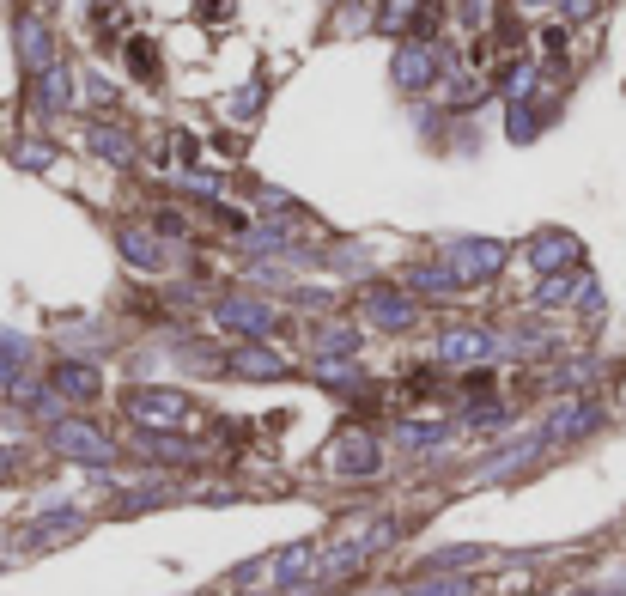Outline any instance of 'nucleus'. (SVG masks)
Segmentation results:
<instances>
[{
	"instance_id": "obj_1",
	"label": "nucleus",
	"mask_w": 626,
	"mask_h": 596,
	"mask_svg": "<svg viewBox=\"0 0 626 596\" xmlns=\"http://www.w3.org/2000/svg\"><path fill=\"white\" fill-rule=\"evenodd\" d=\"M122 408H128V420H140L146 432H165V426H183V420H189V402H183L177 390H128Z\"/></svg>"
},
{
	"instance_id": "obj_2",
	"label": "nucleus",
	"mask_w": 626,
	"mask_h": 596,
	"mask_svg": "<svg viewBox=\"0 0 626 596\" xmlns=\"http://www.w3.org/2000/svg\"><path fill=\"white\" fill-rule=\"evenodd\" d=\"M323 463L341 481H365V475H377V444H371V432H347V438H335L323 451Z\"/></svg>"
},
{
	"instance_id": "obj_3",
	"label": "nucleus",
	"mask_w": 626,
	"mask_h": 596,
	"mask_svg": "<svg viewBox=\"0 0 626 596\" xmlns=\"http://www.w3.org/2000/svg\"><path fill=\"white\" fill-rule=\"evenodd\" d=\"M55 451H61V457H86V463H110L116 444L98 438L86 420H61V426H55Z\"/></svg>"
},
{
	"instance_id": "obj_4",
	"label": "nucleus",
	"mask_w": 626,
	"mask_h": 596,
	"mask_svg": "<svg viewBox=\"0 0 626 596\" xmlns=\"http://www.w3.org/2000/svg\"><path fill=\"white\" fill-rule=\"evenodd\" d=\"M450 262H456V274H462V280H487V274H499L505 250H499V244H487V238H475V244H456V250H450Z\"/></svg>"
},
{
	"instance_id": "obj_5",
	"label": "nucleus",
	"mask_w": 626,
	"mask_h": 596,
	"mask_svg": "<svg viewBox=\"0 0 626 596\" xmlns=\"http://www.w3.org/2000/svg\"><path fill=\"white\" fill-rule=\"evenodd\" d=\"M219 323L244 329V335H274V311H268V305H250V298H225V305H219Z\"/></svg>"
},
{
	"instance_id": "obj_6",
	"label": "nucleus",
	"mask_w": 626,
	"mask_h": 596,
	"mask_svg": "<svg viewBox=\"0 0 626 596\" xmlns=\"http://www.w3.org/2000/svg\"><path fill=\"white\" fill-rule=\"evenodd\" d=\"M493 347H499V341H493L487 329H450V335L438 341V353H444V359H487Z\"/></svg>"
},
{
	"instance_id": "obj_7",
	"label": "nucleus",
	"mask_w": 626,
	"mask_h": 596,
	"mask_svg": "<svg viewBox=\"0 0 626 596\" xmlns=\"http://www.w3.org/2000/svg\"><path fill=\"white\" fill-rule=\"evenodd\" d=\"M55 390L73 396V402H92L104 384H98V371H92V365H73V359H67V365H55Z\"/></svg>"
},
{
	"instance_id": "obj_8",
	"label": "nucleus",
	"mask_w": 626,
	"mask_h": 596,
	"mask_svg": "<svg viewBox=\"0 0 626 596\" xmlns=\"http://www.w3.org/2000/svg\"><path fill=\"white\" fill-rule=\"evenodd\" d=\"M225 365H231V371H250V378H286V359L268 353V347H238Z\"/></svg>"
},
{
	"instance_id": "obj_9",
	"label": "nucleus",
	"mask_w": 626,
	"mask_h": 596,
	"mask_svg": "<svg viewBox=\"0 0 626 596\" xmlns=\"http://www.w3.org/2000/svg\"><path fill=\"white\" fill-rule=\"evenodd\" d=\"M426 80H432V49H426V43H408V49L396 55V86L414 92V86H426Z\"/></svg>"
},
{
	"instance_id": "obj_10",
	"label": "nucleus",
	"mask_w": 626,
	"mask_h": 596,
	"mask_svg": "<svg viewBox=\"0 0 626 596\" xmlns=\"http://www.w3.org/2000/svg\"><path fill=\"white\" fill-rule=\"evenodd\" d=\"M365 305H371V317H377L383 329H408V323H414V305H408V298H396V292H371Z\"/></svg>"
},
{
	"instance_id": "obj_11",
	"label": "nucleus",
	"mask_w": 626,
	"mask_h": 596,
	"mask_svg": "<svg viewBox=\"0 0 626 596\" xmlns=\"http://www.w3.org/2000/svg\"><path fill=\"white\" fill-rule=\"evenodd\" d=\"M590 426H596V408L572 402V408H560L554 420H547V438H578V432H590Z\"/></svg>"
},
{
	"instance_id": "obj_12",
	"label": "nucleus",
	"mask_w": 626,
	"mask_h": 596,
	"mask_svg": "<svg viewBox=\"0 0 626 596\" xmlns=\"http://www.w3.org/2000/svg\"><path fill=\"white\" fill-rule=\"evenodd\" d=\"M310 560H317V554H310V548H286L280 560H268V578H280V584H298Z\"/></svg>"
},
{
	"instance_id": "obj_13",
	"label": "nucleus",
	"mask_w": 626,
	"mask_h": 596,
	"mask_svg": "<svg viewBox=\"0 0 626 596\" xmlns=\"http://www.w3.org/2000/svg\"><path fill=\"white\" fill-rule=\"evenodd\" d=\"M347 353H359V335L353 329H323L317 335V359H347Z\"/></svg>"
},
{
	"instance_id": "obj_14",
	"label": "nucleus",
	"mask_w": 626,
	"mask_h": 596,
	"mask_svg": "<svg viewBox=\"0 0 626 596\" xmlns=\"http://www.w3.org/2000/svg\"><path fill=\"white\" fill-rule=\"evenodd\" d=\"M122 256H128V262H140V268H159V262H165V256H159V244L140 238V232H122Z\"/></svg>"
},
{
	"instance_id": "obj_15",
	"label": "nucleus",
	"mask_w": 626,
	"mask_h": 596,
	"mask_svg": "<svg viewBox=\"0 0 626 596\" xmlns=\"http://www.w3.org/2000/svg\"><path fill=\"white\" fill-rule=\"evenodd\" d=\"M92 146H98L104 159H116V165H128V153H134L128 134H116V128H92Z\"/></svg>"
},
{
	"instance_id": "obj_16",
	"label": "nucleus",
	"mask_w": 626,
	"mask_h": 596,
	"mask_svg": "<svg viewBox=\"0 0 626 596\" xmlns=\"http://www.w3.org/2000/svg\"><path fill=\"white\" fill-rule=\"evenodd\" d=\"M572 256H578L572 238H541V244H535V262H541V268H560V262H572Z\"/></svg>"
},
{
	"instance_id": "obj_17",
	"label": "nucleus",
	"mask_w": 626,
	"mask_h": 596,
	"mask_svg": "<svg viewBox=\"0 0 626 596\" xmlns=\"http://www.w3.org/2000/svg\"><path fill=\"white\" fill-rule=\"evenodd\" d=\"M19 43H25V61H31V67H49V31H43V25H25Z\"/></svg>"
},
{
	"instance_id": "obj_18",
	"label": "nucleus",
	"mask_w": 626,
	"mask_h": 596,
	"mask_svg": "<svg viewBox=\"0 0 626 596\" xmlns=\"http://www.w3.org/2000/svg\"><path fill=\"white\" fill-rule=\"evenodd\" d=\"M61 104H67V73L43 67V110H61Z\"/></svg>"
},
{
	"instance_id": "obj_19",
	"label": "nucleus",
	"mask_w": 626,
	"mask_h": 596,
	"mask_svg": "<svg viewBox=\"0 0 626 596\" xmlns=\"http://www.w3.org/2000/svg\"><path fill=\"white\" fill-rule=\"evenodd\" d=\"M420 286H426L432 298H444V292H456V274H444V268H420V274H414V292H420Z\"/></svg>"
},
{
	"instance_id": "obj_20",
	"label": "nucleus",
	"mask_w": 626,
	"mask_h": 596,
	"mask_svg": "<svg viewBox=\"0 0 626 596\" xmlns=\"http://www.w3.org/2000/svg\"><path fill=\"white\" fill-rule=\"evenodd\" d=\"M25 353V341L19 335H0V390H7V378H13V359Z\"/></svg>"
},
{
	"instance_id": "obj_21",
	"label": "nucleus",
	"mask_w": 626,
	"mask_h": 596,
	"mask_svg": "<svg viewBox=\"0 0 626 596\" xmlns=\"http://www.w3.org/2000/svg\"><path fill=\"white\" fill-rule=\"evenodd\" d=\"M402 444H414V451H420V444H444V432H438V426H408Z\"/></svg>"
},
{
	"instance_id": "obj_22",
	"label": "nucleus",
	"mask_w": 626,
	"mask_h": 596,
	"mask_svg": "<svg viewBox=\"0 0 626 596\" xmlns=\"http://www.w3.org/2000/svg\"><path fill=\"white\" fill-rule=\"evenodd\" d=\"M128 49H134V67H140V73H152V43H128Z\"/></svg>"
},
{
	"instance_id": "obj_23",
	"label": "nucleus",
	"mask_w": 626,
	"mask_h": 596,
	"mask_svg": "<svg viewBox=\"0 0 626 596\" xmlns=\"http://www.w3.org/2000/svg\"><path fill=\"white\" fill-rule=\"evenodd\" d=\"M7 463H13V457H7V451H0V475H7Z\"/></svg>"
},
{
	"instance_id": "obj_24",
	"label": "nucleus",
	"mask_w": 626,
	"mask_h": 596,
	"mask_svg": "<svg viewBox=\"0 0 626 596\" xmlns=\"http://www.w3.org/2000/svg\"><path fill=\"white\" fill-rule=\"evenodd\" d=\"M596 596H620V590H596Z\"/></svg>"
}]
</instances>
